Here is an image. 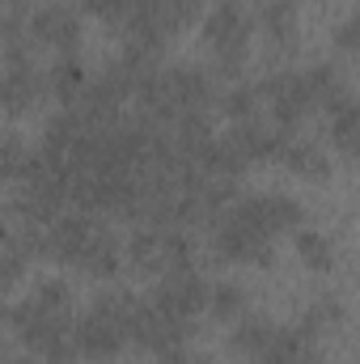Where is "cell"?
Segmentation results:
<instances>
[{"label":"cell","mask_w":360,"mask_h":364,"mask_svg":"<svg viewBox=\"0 0 360 364\" xmlns=\"http://www.w3.org/2000/svg\"><path fill=\"white\" fill-rule=\"evenodd\" d=\"M335 47H339L344 55L356 51V17H344V21L335 26Z\"/></svg>","instance_id":"cell-30"},{"label":"cell","mask_w":360,"mask_h":364,"mask_svg":"<svg viewBox=\"0 0 360 364\" xmlns=\"http://www.w3.org/2000/svg\"><path fill=\"white\" fill-rule=\"evenodd\" d=\"M26 259L13 250V246H0V292H9V288H17L21 279H26Z\"/></svg>","instance_id":"cell-27"},{"label":"cell","mask_w":360,"mask_h":364,"mask_svg":"<svg viewBox=\"0 0 360 364\" xmlns=\"http://www.w3.org/2000/svg\"><path fill=\"white\" fill-rule=\"evenodd\" d=\"M297 255H301V263L314 267V272H331V263H335L331 237L318 233V229H297Z\"/></svg>","instance_id":"cell-26"},{"label":"cell","mask_w":360,"mask_h":364,"mask_svg":"<svg viewBox=\"0 0 360 364\" xmlns=\"http://www.w3.org/2000/svg\"><path fill=\"white\" fill-rule=\"evenodd\" d=\"M271 335H275V322L268 314H255V309H246L229 322V348L246 360H259V352L271 343Z\"/></svg>","instance_id":"cell-14"},{"label":"cell","mask_w":360,"mask_h":364,"mask_svg":"<svg viewBox=\"0 0 360 364\" xmlns=\"http://www.w3.org/2000/svg\"><path fill=\"white\" fill-rule=\"evenodd\" d=\"M119 263H123V246H119L115 229L97 220V225H93V233H90V242H85V250H81L77 272L93 275V279H110V275L119 272Z\"/></svg>","instance_id":"cell-13"},{"label":"cell","mask_w":360,"mask_h":364,"mask_svg":"<svg viewBox=\"0 0 360 364\" xmlns=\"http://www.w3.org/2000/svg\"><path fill=\"white\" fill-rule=\"evenodd\" d=\"M157 364H216V360H212V356H191V352H182V348H174V352L157 356Z\"/></svg>","instance_id":"cell-31"},{"label":"cell","mask_w":360,"mask_h":364,"mask_svg":"<svg viewBox=\"0 0 360 364\" xmlns=\"http://www.w3.org/2000/svg\"><path fill=\"white\" fill-rule=\"evenodd\" d=\"M123 335L106 322V318H97V314H81L77 322H73V348H77V356H90V360H115L119 352H123Z\"/></svg>","instance_id":"cell-12"},{"label":"cell","mask_w":360,"mask_h":364,"mask_svg":"<svg viewBox=\"0 0 360 364\" xmlns=\"http://www.w3.org/2000/svg\"><path fill=\"white\" fill-rule=\"evenodd\" d=\"M136 305H140V296L136 292H127V288H102L97 296H93V314L97 318H106L123 339H127V326H132V314H136Z\"/></svg>","instance_id":"cell-17"},{"label":"cell","mask_w":360,"mask_h":364,"mask_svg":"<svg viewBox=\"0 0 360 364\" xmlns=\"http://www.w3.org/2000/svg\"><path fill=\"white\" fill-rule=\"evenodd\" d=\"M208 229H212V250H216V259H225V263H271V242L268 237H259L242 216H233L229 208H221L212 220H208Z\"/></svg>","instance_id":"cell-5"},{"label":"cell","mask_w":360,"mask_h":364,"mask_svg":"<svg viewBox=\"0 0 360 364\" xmlns=\"http://www.w3.org/2000/svg\"><path fill=\"white\" fill-rule=\"evenodd\" d=\"M275 161L280 166H288L292 174H301V178H322L327 170H331V161H327V153L314 144V140H284V149L275 153Z\"/></svg>","instance_id":"cell-15"},{"label":"cell","mask_w":360,"mask_h":364,"mask_svg":"<svg viewBox=\"0 0 360 364\" xmlns=\"http://www.w3.org/2000/svg\"><path fill=\"white\" fill-rule=\"evenodd\" d=\"M81 9L90 17H102L110 26H123V13H127V0H81Z\"/></svg>","instance_id":"cell-29"},{"label":"cell","mask_w":360,"mask_h":364,"mask_svg":"<svg viewBox=\"0 0 360 364\" xmlns=\"http://www.w3.org/2000/svg\"><path fill=\"white\" fill-rule=\"evenodd\" d=\"M203 17V0H157L153 4V26H157V34L170 43L174 34H182L191 21H199Z\"/></svg>","instance_id":"cell-18"},{"label":"cell","mask_w":360,"mask_h":364,"mask_svg":"<svg viewBox=\"0 0 360 364\" xmlns=\"http://www.w3.org/2000/svg\"><path fill=\"white\" fill-rule=\"evenodd\" d=\"M30 157H34V149H30L17 132H4V127H0V178L17 182L21 170L30 166Z\"/></svg>","instance_id":"cell-25"},{"label":"cell","mask_w":360,"mask_h":364,"mask_svg":"<svg viewBox=\"0 0 360 364\" xmlns=\"http://www.w3.org/2000/svg\"><path fill=\"white\" fill-rule=\"evenodd\" d=\"M93 225H97V220L85 216V212H55V220L43 229V250H47V259L77 267V263H81V250H85V242H90V233H93Z\"/></svg>","instance_id":"cell-9"},{"label":"cell","mask_w":360,"mask_h":364,"mask_svg":"<svg viewBox=\"0 0 360 364\" xmlns=\"http://www.w3.org/2000/svg\"><path fill=\"white\" fill-rule=\"evenodd\" d=\"M30 301H34L43 314H51V318H73V292H68V284L55 279V275H43V279L30 288Z\"/></svg>","instance_id":"cell-22"},{"label":"cell","mask_w":360,"mask_h":364,"mask_svg":"<svg viewBox=\"0 0 360 364\" xmlns=\"http://www.w3.org/2000/svg\"><path fill=\"white\" fill-rule=\"evenodd\" d=\"M229 123H242V119H255L259 114V93L250 81H233V85H225V90L216 93V102H212Z\"/></svg>","instance_id":"cell-21"},{"label":"cell","mask_w":360,"mask_h":364,"mask_svg":"<svg viewBox=\"0 0 360 364\" xmlns=\"http://www.w3.org/2000/svg\"><path fill=\"white\" fill-rule=\"evenodd\" d=\"M250 17L271 43V51H297V0H250Z\"/></svg>","instance_id":"cell-11"},{"label":"cell","mask_w":360,"mask_h":364,"mask_svg":"<svg viewBox=\"0 0 360 364\" xmlns=\"http://www.w3.org/2000/svg\"><path fill=\"white\" fill-rule=\"evenodd\" d=\"M47 97V73L26 60V64H4L0 68V110L9 114H26Z\"/></svg>","instance_id":"cell-10"},{"label":"cell","mask_w":360,"mask_h":364,"mask_svg":"<svg viewBox=\"0 0 360 364\" xmlns=\"http://www.w3.org/2000/svg\"><path fill=\"white\" fill-rule=\"evenodd\" d=\"M162 233V272L195 267V237L186 229H157Z\"/></svg>","instance_id":"cell-24"},{"label":"cell","mask_w":360,"mask_h":364,"mask_svg":"<svg viewBox=\"0 0 360 364\" xmlns=\"http://www.w3.org/2000/svg\"><path fill=\"white\" fill-rule=\"evenodd\" d=\"M208 279L199 267H179V272H162L157 275V284L149 288V305L153 309H162V314H174V318H195V314H203V305H208Z\"/></svg>","instance_id":"cell-4"},{"label":"cell","mask_w":360,"mask_h":364,"mask_svg":"<svg viewBox=\"0 0 360 364\" xmlns=\"http://www.w3.org/2000/svg\"><path fill=\"white\" fill-rule=\"evenodd\" d=\"M0 364H13V360H0Z\"/></svg>","instance_id":"cell-33"},{"label":"cell","mask_w":360,"mask_h":364,"mask_svg":"<svg viewBox=\"0 0 360 364\" xmlns=\"http://www.w3.org/2000/svg\"><path fill=\"white\" fill-rule=\"evenodd\" d=\"M356 102H352V93L348 97H339L335 106H327V140H331V149H339L344 157H352L356 153Z\"/></svg>","instance_id":"cell-16"},{"label":"cell","mask_w":360,"mask_h":364,"mask_svg":"<svg viewBox=\"0 0 360 364\" xmlns=\"http://www.w3.org/2000/svg\"><path fill=\"white\" fill-rule=\"evenodd\" d=\"M259 102H268L271 106V123L275 127H284V132H297L301 127V119L314 110V97H309V85H305V77L297 73V68H284V73H268L259 85Z\"/></svg>","instance_id":"cell-3"},{"label":"cell","mask_w":360,"mask_h":364,"mask_svg":"<svg viewBox=\"0 0 360 364\" xmlns=\"http://www.w3.org/2000/svg\"><path fill=\"white\" fill-rule=\"evenodd\" d=\"M157 81L174 110H212L216 102V81L203 64H162Z\"/></svg>","instance_id":"cell-8"},{"label":"cell","mask_w":360,"mask_h":364,"mask_svg":"<svg viewBox=\"0 0 360 364\" xmlns=\"http://www.w3.org/2000/svg\"><path fill=\"white\" fill-rule=\"evenodd\" d=\"M123 255H127V263H132L136 272L162 275V233H157L153 225H140V229H132V237H127Z\"/></svg>","instance_id":"cell-19"},{"label":"cell","mask_w":360,"mask_h":364,"mask_svg":"<svg viewBox=\"0 0 360 364\" xmlns=\"http://www.w3.org/2000/svg\"><path fill=\"white\" fill-rule=\"evenodd\" d=\"M186 339H191V322L186 318L162 314V309H153L140 296V305L132 314V326H127V343H136V348H144L153 356H166L174 348H186Z\"/></svg>","instance_id":"cell-6"},{"label":"cell","mask_w":360,"mask_h":364,"mask_svg":"<svg viewBox=\"0 0 360 364\" xmlns=\"http://www.w3.org/2000/svg\"><path fill=\"white\" fill-rule=\"evenodd\" d=\"M216 322H233L238 314H246V292H242V284H233V279H225V284H212L208 288V305H203Z\"/></svg>","instance_id":"cell-23"},{"label":"cell","mask_w":360,"mask_h":364,"mask_svg":"<svg viewBox=\"0 0 360 364\" xmlns=\"http://www.w3.org/2000/svg\"><path fill=\"white\" fill-rule=\"evenodd\" d=\"M13 364H43L34 352H21V356H13Z\"/></svg>","instance_id":"cell-32"},{"label":"cell","mask_w":360,"mask_h":364,"mask_svg":"<svg viewBox=\"0 0 360 364\" xmlns=\"http://www.w3.org/2000/svg\"><path fill=\"white\" fill-rule=\"evenodd\" d=\"M26 34H30V43L51 47L55 55H77V47H81V17L64 0H51V4H38L26 17Z\"/></svg>","instance_id":"cell-7"},{"label":"cell","mask_w":360,"mask_h":364,"mask_svg":"<svg viewBox=\"0 0 360 364\" xmlns=\"http://www.w3.org/2000/svg\"><path fill=\"white\" fill-rule=\"evenodd\" d=\"M85 81H90V68L77 55H55V64L47 68V93H55L60 102H73Z\"/></svg>","instance_id":"cell-20"},{"label":"cell","mask_w":360,"mask_h":364,"mask_svg":"<svg viewBox=\"0 0 360 364\" xmlns=\"http://www.w3.org/2000/svg\"><path fill=\"white\" fill-rule=\"evenodd\" d=\"M26 38H30V34H26L21 9H4V13H0V51L13 47V43H26Z\"/></svg>","instance_id":"cell-28"},{"label":"cell","mask_w":360,"mask_h":364,"mask_svg":"<svg viewBox=\"0 0 360 364\" xmlns=\"http://www.w3.org/2000/svg\"><path fill=\"white\" fill-rule=\"evenodd\" d=\"M250 38H255V17L246 0H216L203 13V43L216 55V64L208 68L212 81H242L246 55H250Z\"/></svg>","instance_id":"cell-1"},{"label":"cell","mask_w":360,"mask_h":364,"mask_svg":"<svg viewBox=\"0 0 360 364\" xmlns=\"http://www.w3.org/2000/svg\"><path fill=\"white\" fill-rule=\"evenodd\" d=\"M0 348H4V339H0Z\"/></svg>","instance_id":"cell-34"},{"label":"cell","mask_w":360,"mask_h":364,"mask_svg":"<svg viewBox=\"0 0 360 364\" xmlns=\"http://www.w3.org/2000/svg\"><path fill=\"white\" fill-rule=\"evenodd\" d=\"M229 212H233V216H242V220H246L259 237H268V242H275L280 233L301 229V220H305V208H301L292 195H280V191L238 195V199L229 203Z\"/></svg>","instance_id":"cell-2"}]
</instances>
